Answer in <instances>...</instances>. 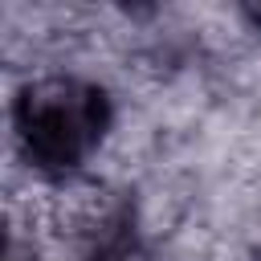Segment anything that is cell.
I'll return each mask as SVG.
<instances>
[{"mask_svg": "<svg viewBox=\"0 0 261 261\" xmlns=\"http://www.w3.org/2000/svg\"><path fill=\"white\" fill-rule=\"evenodd\" d=\"M12 122L24 155L37 167L69 171L98 147L110 122V110L102 90L73 77H49V82L24 86V94L16 98Z\"/></svg>", "mask_w": 261, "mask_h": 261, "instance_id": "cell-1", "label": "cell"}]
</instances>
